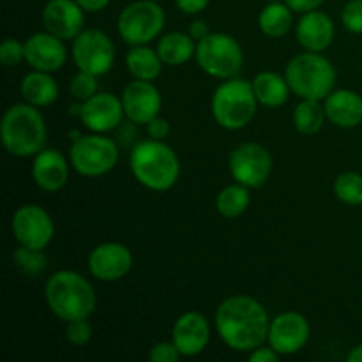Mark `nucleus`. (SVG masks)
<instances>
[{
    "mask_svg": "<svg viewBox=\"0 0 362 362\" xmlns=\"http://www.w3.org/2000/svg\"><path fill=\"white\" fill-rule=\"evenodd\" d=\"M216 332L233 352H253L267 343L271 320L265 308L250 296H232L218 306Z\"/></svg>",
    "mask_w": 362,
    "mask_h": 362,
    "instance_id": "nucleus-1",
    "label": "nucleus"
},
{
    "mask_svg": "<svg viewBox=\"0 0 362 362\" xmlns=\"http://www.w3.org/2000/svg\"><path fill=\"white\" fill-rule=\"evenodd\" d=\"M129 168L134 179L147 189L163 193L172 189L180 177V161L163 140H141L131 148Z\"/></svg>",
    "mask_w": 362,
    "mask_h": 362,
    "instance_id": "nucleus-2",
    "label": "nucleus"
},
{
    "mask_svg": "<svg viewBox=\"0 0 362 362\" xmlns=\"http://www.w3.org/2000/svg\"><path fill=\"white\" fill-rule=\"evenodd\" d=\"M45 299L49 311L64 322L88 320L98 304L94 286L74 271L53 272L46 281Z\"/></svg>",
    "mask_w": 362,
    "mask_h": 362,
    "instance_id": "nucleus-3",
    "label": "nucleus"
},
{
    "mask_svg": "<svg viewBox=\"0 0 362 362\" xmlns=\"http://www.w3.org/2000/svg\"><path fill=\"white\" fill-rule=\"evenodd\" d=\"M0 138L14 158H32L46 147V122L37 106L13 105L4 113Z\"/></svg>",
    "mask_w": 362,
    "mask_h": 362,
    "instance_id": "nucleus-4",
    "label": "nucleus"
},
{
    "mask_svg": "<svg viewBox=\"0 0 362 362\" xmlns=\"http://www.w3.org/2000/svg\"><path fill=\"white\" fill-rule=\"evenodd\" d=\"M285 78L297 98L324 101L334 90L338 73L327 57L318 52H304L286 64Z\"/></svg>",
    "mask_w": 362,
    "mask_h": 362,
    "instance_id": "nucleus-5",
    "label": "nucleus"
},
{
    "mask_svg": "<svg viewBox=\"0 0 362 362\" xmlns=\"http://www.w3.org/2000/svg\"><path fill=\"white\" fill-rule=\"evenodd\" d=\"M258 99L253 83L235 76L225 80L214 90L211 99V112L219 127L226 131H239L255 119Z\"/></svg>",
    "mask_w": 362,
    "mask_h": 362,
    "instance_id": "nucleus-6",
    "label": "nucleus"
},
{
    "mask_svg": "<svg viewBox=\"0 0 362 362\" xmlns=\"http://www.w3.org/2000/svg\"><path fill=\"white\" fill-rule=\"evenodd\" d=\"M198 66L209 76L230 80L239 76L244 64V52L235 37L223 32H211L197 42L194 53Z\"/></svg>",
    "mask_w": 362,
    "mask_h": 362,
    "instance_id": "nucleus-7",
    "label": "nucleus"
},
{
    "mask_svg": "<svg viewBox=\"0 0 362 362\" xmlns=\"http://www.w3.org/2000/svg\"><path fill=\"white\" fill-rule=\"evenodd\" d=\"M69 161L74 172L94 179L115 168L119 163V147L103 133L83 134L71 145Z\"/></svg>",
    "mask_w": 362,
    "mask_h": 362,
    "instance_id": "nucleus-8",
    "label": "nucleus"
},
{
    "mask_svg": "<svg viewBox=\"0 0 362 362\" xmlns=\"http://www.w3.org/2000/svg\"><path fill=\"white\" fill-rule=\"evenodd\" d=\"M165 9L154 0H136L124 7L117 20V30L129 46L148 45L165 28Z\"/></svg>",
    "mask_w": 362,
    "mask_h": 362,
    "instance_id": "nucleus-9",
    "label": "nucleus"
},
{
    "mask_svg": "<svg viewBox=\"0 0 362 362\" xmlns=\"http://www.w3.org/2000/svg\"><path fill=\"white\" fill-rule=\"evenodd\" d=\"M71 55L78 71L103 76L112 71L113 62H115V46L110 35L103 30L83 28L73 39Z\"/></svg>",
    "mask_w": 362,
    "mask_h": 362,
    "instance_id": "nucleus-10",
    "label": "nucleus"
},
{
    "mask_svg": "<svg viewBox=\"0 0 362 362\" xmlns=\"http://www.w3.org/2000/svg\"><path fill=\"white\" fill-rule=\"evenodd\" d=\"M228 168L233 180L250 189H258L272 173V156L267 147L255 141L237 145L228 159Z\"/></svg>",
    "mask_w": 362,
    "mask_h": 362,
    "instance_id": "nucleus-11",
    "label": "nucleus"
},
{
    "mask_svg": "<svg viewBox=\"0 0 362 362\" xmlns=\"http://www.w3.org/2000/svg\"><path fill=\"white\" fill-rule=\"evenodd\" d=\"M11 230L20 246L41 251L48 247L55 235L52 216L35 204L21 205L16 209L11 221Z\"/></svg>",
    "mask_w": 362,
    "mask_h": 362,
    "instance_id": "nucleus-12",
    "label": "nucleus"
},
{
    "mask_svg": "<svg viewBox=\"0 0 362 362\" xmlns=\"http://www.w3.org/2000/svg\"><path fill=\"white\" fill-rule=\"evenodd\" d=\"M310 336L308 318L297 311H285L271 320L267 343L279 356H293L306 346Z\"/></svg>",
    "mask_w": 362,
    "mask_h": 362,
    "instance_id": "nucleus-13",
    "label": "nucleus"
},
{
    "mask_svg": "<svg viewBox=\"0 0 362 362\" xmlns=\"http://www.w3.org/2000/svg\"><path fill=\"white\" fill-rule=\"evenodd\" d=\"M131 267L133 255L122 243H103L88 255V272L99 281H119L129 274Z\"/></svg>",
    "mask_w": 362,
    "mask_h": 362,
    "instance_id": "nucleus-14",
    "label": "nucleus"
},
{
    "mask_svg": "<svg viewBox=\"0 0 362 362\" xmlns=\"http://www.w3.org/2000/svg\"><path fill=\"white\" fill-rule=\"evenodd\" d=\"M122 106L126 119L131 124H145L147 126L152 119L159 115L163 106L161 92L152 81L133 80L124 87Z\"/></svg>",
    "mask_w": 362,
    "mask_h": 362,
    "instance_id": "nucleus-15",
    "label": "nucleus"
},
{
    "mask_svg": "<svg viewBox=\"0 0 362 362\" xmlns=\"http://www.w3.org/2000/svg\"><path fill=\"white\" fill-rule=\"evenodd\" d=\"M124 117L122 99L110 92H98L81 103L80 120L90 133H110L120 126Z\"/></svg>",
    "mask_w": 362,
    "mask_h": 362,
    "instance_id": "nucleus-16",
    "label": "nucleus"
},
{
    "mask_svg": "<svg viewBox=\"0 0 362 362\" xmlns=\"http://www.w3.org/2000/svg\"><path fill=\"white\" fill-rule=\"evenodd\" d=\"M67 60L66 45L60 37L49 34L48 30L35 32L25 41V62L35 71H53L62 69Z\"/></svg>",
    "mask_w": 362,
    "mask_h": 362,
    "instance_id": "nucleus-17",
    "label": "nucleus"
},
{
    "mask_svg": "<svg viewBox=\"0 0 362 362\" xmlns=\"http://www.w3.org/2000/svg\"><path fill=\"white\" fill-rule=\"evenodd\" d=\"M172 341L182 357L200 356L211 341V324L198 311H187L173 324Z\"/></svg>",
    "mask_w": 362,
    "mask_h": 362,
    "instance_id": "nucleus-18",
    "label": "nucleus"
},
{
    "mask_svg": "<svg viewBox=\"0 0 362 362\" xmlns=\"http://www.w3.org/2000/svg\"><path fill=\"white\" fill-rule=\"evenodd\" d=\"M42 25L62 41L76 37L85 27V11L76 0H49L42 9Z\"/></svg>",
    "mask_w": 362,
    "mask_h": 362,
    "instance_id": "nucleus-19",
    "label": "nucleus"
},
{
    "mask_svg": "<svg viewBox=\"0 0 362 362\" xmlns=\"http://www.w3.org/2000/svg\"><path fill=\"white\" fill-rule=\"evenodd\" d=\"M69 165L66 156L55 148H42L34 156L32 163V179L39 189L46 193H57L69 180Z\"/></svg>",
    "mask_w": 362,
    "mask_h": 362,
    "instance_id": "nucleus-20",
    "label": "nucleus"
},
{
    "mask_svg": "<svg viewBox=\"0 0 362 362\" xmlns=\"http://www.w3.org/2000/svg\"><path fill=\"white\" fill-rule=\"evenodd\" d=\"M334 21L324 11L315 9L304 13L303 18L297 21V41L306 52H325L334 41Z\"/></svg>",
    "mask_w": 362,
    "mask_h": 362,
    "instance_id": "nucleus-21",
    "label": "nucleus"
},
{
    "mask_svg": "<svg viewBox=\"0 0 362 362\" xmlns=\"http://www.w3.org/2000/svg\"><path fill=\"white\" fill-rule=\"evenodd\" d=\"M327 120L336 127L350 129L362 124V98L349 88L332 90L324 99Z\"/></svg>",
    "mask_w": 362,
    "mask_h": 362,
    "instance_id": "nucleus-22",
    "label": "nucleus"
},
{
    "mask_svg": "<svg viewBox=\"0 0 362 362\" xmlns=\"http://www.w3.org/2000/svg\"><path fill=\"white\" fill-rule=\"evenodd\" d=\"M21 98L25 103L37 108L52 106L59 99V85L53 80V76L45 71H32L25 74L20 85Z\"/></svg>",
    "mask_w": 362,
    "mask_h": 362,
    "instance_id": "nucleus-23",
    "label": "nucleus"
},
{
    "mask_svg": "<svg viewBox=\"0 0 362 362\" xmlns=\"http://www.w3.org/2000/svg\"><path fill=\"white\" fill-rule=\"evenodd\" d=\"M253 83L255 95L258 99V105H264L267 108H279L285 105L290 98V85L285 76L274 73V71H264L255 76Z\"/></svg>",
    "mask_w": 362,
    "mask_h": 362,
    "instance_id": "nucleus-24",
    "label": "nucleus"
},
{
    "mask_svg": "<svg viewBox=\"0 0 362 362\" xmlns=\"http://www.w3.org/2000/svg\"><path fill=\"white\" fill-rule=\"evenodd\" d=\"M156 49L165 66H182L197 53V41L184 32H170L159 37Z\"/></svg>",
    "mask_w": 362,
    "mask_h": 362,
    "instance_id": "nucleus-25",
    "label": "nucleus"
},
{
    "mask_svg": "<svg viewBox=\"0 0 362 362\" xmlns=\"http://www.w3.org/2000/svg\"><path fill=\"white\" fill-rule=\"evenodd\" d=\"M163 60L158 49L148 48L147 45L131 46L126 55V67L134 80L154 81L163 71Z\"/></svg>",
    "mask_w": 362,
    "mask_h": 362,
    "instance_id": "nucleus-26",
    "label": "nucleus"
},
{
    "mask_svg": "<svg viewBox=\"0 0 362 362\" xmlns=\"http://www.w3.org/2000/svg\"><path fill=\"white\" fill-rule=\"evenodd\" d=\"M293 25V11L285 0L269 2L258 16V27L267 37H283L290 32Z\"/></svg>",
    "mask_w": 362,
    "mask_h": 362,
    "instance_id": "nucleus-27",
    "label": "nucleus"
},
{
    "mask_svg": "<svg viewBox=\"0 0 362 362\" xmlns=\"http://www.w3.org/2000/svg\"><path fill=\"white\" fill-rule=\"evenodd\" d=\"M325 119H327V115H325L324 105H322V101H315V99H303L296 106L292 115L293 127L306 136L317 134L324 127Z\"/></svg>",
    "mask_w": 362,
    "mask_h": 362,
    "instance_id": "nucleus-28",
    "label": "nucleus"
},
{
    "mask_svg": "<svg viewBox=\"0 0 362 362\" xmlns=\"http://www.w3.org/2000/svg\"><path fill=\"white\" fill-rule=\"evenodd\" d=\"M251 204L250 187L235 182L223 187L216 198V209L226 219H233L243 216Z\"/></svg>",
    "mask_w": 362,
    "mask_h": 362,
    "instance_id": "nucleus-29",
    "label": "nucleus"
},
{
    "mask_svg": "<svg viewBox=\"0 0 362 362\" xmlns=\"http://www.w3.org/2000/svg\"><path fill=\"white\" fill-rule=\"evenodd\" d=\"M334 197L346 205H362V175L356 172L339 173L332 184Z\"/></svg>",
    "mask_w": 362,
    "mask_h": 362,
    "instance_id": "nucleus-30",
    "label": "nucleus"
},
{
    "mask_svg": "<svg viewBox=\"0 0 362 362\" xmlns=\"http://www.w3.org/2000/svg\"><path fill=\"white\" fill-rule=\"evenodd\" d=\"M14 262L28 276H35L46 269V257L41 250L20 246L14 251Z\"/></svg>",
    "mask_w": 362,
    "mask_h": 362,
    "instance_id": "nucleus-31",
    "label": "nucleus"
},
{
    "mask_svg": "<svg viewBox=\"0 0 362 362\" xmlns=\"http://www.w3.org/2000/svg\"><path fill=\"white\" fill-rule=\"evenodd\" d=\"M98 78L99 76H95V74L85 73V71H78L69 83V92L71 95H73L74 101L83 103L87 101V99H90L92 95L98 94V88H99Z\"/></svg>",
    "mask_w": 362,
    "mask_h": 362,
    "instance_id": "nucleus-32",
    "label": "nucleus"
},
{
    "mask_svg": "<svg viewBox=\"0 0 362 362\" xmlns=\"http://www.w3.org/2000/svg\"><path fill=\"white\" fill-rule=\"evenodd\" d=\"M341 23L352 34H362V0H350L341 11Z\"/></svg>",
    "mask_w": 362,
    "mask_h": 362,
    "instance_id": "nucleus-33",
    "label": "nucleus"
},
{
    "mask_svg": "<svg viewBox=\"0 0 362 362\" xmlns=\"http://www.w3.org/2000/svg\"><path fill=\"white\" fill-rule=\"evenodd\" d=\"M25 60V42L6 39L0 45V62L6 67H14Z\"/></svg>",
    "mask_w": 362,
    "mask_h": 362,
    "instance_id": "nucleus-34",
    "label": "nucleus"
},
{
    "mask_svg": "<svg viewBox=\"0 0 362 362\" xmlns=\"http://www.w3.org/2000/svg\"><path fill=\"white\" fill-rule=\"evenodd\" d=\"M66 339L74 346L87 345L92 339V327L87 320L66 322Z\"/></svg>",
    "mask_w": 362,
    "mask_h": 362,
    "instance_id": "nucleus-35",
    "label": "nucleus"
},
{
    "mask_svg": "<svg viewBox=\"0 0 362 362\" xmlns=\"http://www.w3.org/2000/svg\"><path fill=\"white\" fill-rule=\"evenodd\" d=\"M180 352L173 341H159L148 350V361L151 362H177L180 359Z\"/></svg>",
    "mask_w": 362,
    "mask_h": 362,
    "instance_id": "nucleus-36",
    "label": "nucleus"
},
{
    "mask_svg": "<svg viewBox=\"0 0 362 362\" xmlns=\"http://www.w3.org/2000/svg\"><path fill=\"white\" fill-rule=\"evenodd\" d=\"M170 131H172V127H170V122L166 119H163V117H156V119H152L151 122L147 124V133L148 136L154 138V140H163L165 141L166 138H168Z\"/></svg>",
    "mask_w": 362,
    "mask_h": 362,
    "instance_id": "nucleus-37",
    "label": "nucleus"
},
{
    "mask_svg": "<svg viewBox=\"0 0 362 362\" xmlns=\"http://www.w3.org/2000/svg\"><path fill=\"white\" fill-rule=\"evenodd\" d=\"M211 0H175V6L184 14H200L209 7Z\"/></svg>",
    "mask_w": 362,
    "mask_h": 362,
    "instance_id": "nucleus-38",
    "label": "nucleus"
},
{
    "mask_svg": "<svg viewBox=\"0 0 362 362\" xmlns=\"http://www.w3.org/2000/svg\"><path fill=\"white\" fill-rule=\"evenodd\" d=\"M279 357L281 356L271 345H262L255 349L253 352H250L251 362H278Z\"/></svg>",
    "mask_w": 362,
    "mask_h": 362,
    "instance_id": "nucleus-39",
    "label": "nucleus"
},
{
    "mask_svg": "<svg viewBox=\"0 0 362 362\" xmlns=\"http://www.w3.org/2000/svg\"><path fill=\"white\" fill-rule=\"evenodd\" d=\"M285 2L288 4V7L293 11V13L304 14V13H310V11L318 9L325 0H285Z\"/></svg>",
    "mask_w": 362,
    "mask_h": 362,
    "instance_id": "nucleus-40",
    "label": "nucleus"
},
{
    "mask_svg": "<svg viewBox=\"0 0 362 362\" xmlns=\"http://www.w3.org/2000/svg\"><path fill=\"white\" fill-rule=\"evenodd\" d=\"M187 34H189L191 37H193L194 41L198 42V41H202V39H205L209 34H211V28H209V25L205 23L204 20H194V21H191Z\"/></svg>",
    "mask_w": 362,
    "mask_h": 362,
    "instance_id": "nucleus-41",
    "label": "nucleus"
},
{
    "mask_svg": "<svg viewBox=\"0 0 362 362\" xmlns=\"http://www.w3.org/2000/svg\"><path fill=\"white\" fill-rule=\"evenodd\" d=\"M76 2L85 13H99L108 7L110 0H76Z\"/></svg>",
    "mask_w": 362,
    "mask_h": 362,
    "instance_id": "nucleus-42",
    "label": "nucleus"
},
{
    "mask_svg": "<svg viewBox=\"0 0 362 362\" xmlns=\"http://www.w3.org/2000/svg\"><path fill=\"white\" fill-rule=\"evenodd\" d=\"M346 361L349 362H362V343L357 345L356 349L350 350V354L346 356Z\"/></svg>",
    "mask_w": 362,
    "mask_h": 362,
    "instance_id": "nucleus-43",
    "label": "nucleus"
},
{
    "mask_svg": "<svg viewBox=\"0 0 362 362\" xmlns=\"http://www.w3.org/2000/svg\"><path fill=\"white\" fill-rule=\"evenodd\" d=\"M69 113L71 115H74V117H78V119H80V113H81V103L78 101V103H73V105L69 106Z\"/></svg>",
    "mask_w": 362,
    "mask_h": 362,
    "instance_id": "nucleus-44",
    "label": "nucleus"
}]
</instances>
